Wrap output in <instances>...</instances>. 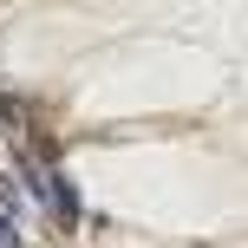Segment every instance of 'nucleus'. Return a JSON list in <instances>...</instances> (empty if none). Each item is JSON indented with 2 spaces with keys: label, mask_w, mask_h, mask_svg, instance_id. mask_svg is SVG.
Instances as JSON below:
<instances>
[{
  "label": "nucleus",
  "mask_w": 248,
  "mask_h": 248,
  "mask_svg": "<svg viewBox=\"0 0 248 248\" xmlns=\"http://www.w3.org/2000/svg\"><path fill=\"white\" fill-rule=\"evenodd\" d=\"M20 176L33 183V196L52 209V222H59V229H72L78 216H85V209H78V189L65 183V170H59V163H46V157H33L26 144H20Z\"/></svg>",
  "instance_id": "nucleus-1"
},
{
  "label": "nucleus",
  "mask_w": 248,
  "mask_h": 248,
  "mask_svg": "<svg viewBox=\"0 0 248 248\" xmlns=\"http://www.w3.org/2000/svg\"><path fill=\"white\" fill-rule=\"evenodd\" d=\"M0 131H7L13 144H26V118H20V105H13L7 92H0Z\"/></svg>",
  "instance_id": "nucleus-2"
},
{
  "label": "nucleus",
  "mask_w": 248,
  "mask_h": 248,
  "mask_svg": "<svg viewBox=\"0 0 248 248\" xmlns=\"http://www.w3.org/2000/svg\"><path fill=\"white\" fill-rule=\"evenodd\" d=\"M0 209H7V222L20 216V183H13V176H0Z\"/></svg>",
  "instance_id": "nucleus-3"
},
{
  "label": "nucleus",
  "mask_w": 248,
  "mask_h": 248,
  "mask_svg": "<svg viewBox=\"0 0 248 248\" xmlns=\"http://www.w3.org/2000/svg\"><path fill=\"white\" fill-rule=\"evenodd\" d=\"M0 248H26L20 242V222H7V216H0Z\"/></svg>",
  "instance_id": "nucleus-4"
}]
</instances>
